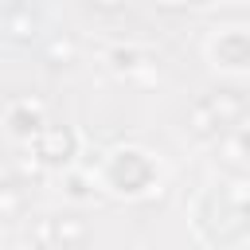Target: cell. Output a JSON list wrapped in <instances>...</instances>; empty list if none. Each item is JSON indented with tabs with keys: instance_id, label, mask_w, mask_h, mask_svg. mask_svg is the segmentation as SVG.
Instances as JSON below:
<instances>
[{
	"instance_id": "6da1fadb",
	"label": "cell",
	"mask_w": 250,
	"mask_h": 250,
	"mask_svg": "<svg viewBox=\"0 0 250 250\" xmlns=\"http://www.w3.org/2000/svg\"><path fill=\"white\" fill-rule=\"evenodd\" d=\"M156 180V164L141 148H113L102 164V184L117 195H145Z\"/></svg>"
},
{
	"instance_id": "7a4b0ae2",
	"label": "cell",
	"mask_w": 250,
	"mask_h": 250,
	"mask_svg": "<svg viewBox=\"0 0 250 250\" xmlns=\"http://www.w3.org/2000/svg\"><path fill=\"white\" fill-rule=\"evenodd\" d=\"M207 55L223 70H250V31L246 27H219L207 43Z\"/></svg>"
},
{
	"instance_id": "3957f363",
	"label": "cell",
	"mask_w": 250,
	"mask_h": 250,
	"mask_svg": "<svg viewBox=\"0 0 250 250\" xmlns=\"http://www.w3.org/2000/svg\"><path fill=\"white\" fill-rule=\"evenodd\" d=\"M35 156L47 164V168H66L74 156H78V141L70 129L62 125H43L35 133Z\"/></svg>"
},
{
	"instance_id": "277c9868",
	"label": "cell",
	"mask_w": 250,
	"mask_h": 250,
	"mask_svg": "<svg viewBox=\"0 0 250 250\" xmlns=\"http://www.w3.org/2000/svg\"><path fill=\"white\" fill-rule=\"evenodd\" d=\"M4 125H8V133L23 137V141H35V133L47 125V121H43V105H39L35 98H16V102H8V109H4Z\"/></svg>"
},
{
	"instance_id": "5b68a950",
	"label": "cell",
	"mask_w": 250,
	"mask_h": 250,
	"mask_svg": "<svg viewBox=\"0 0 250 250\" xmlns=\"http://www.w3.org/2000/svg\"><path fill=\"white\" fill-rule=\"evenodd\" d=\"M109 66L117 74H125L129 82H141V74H152L156 70V59H152V51L129 43V47H113L109 51Z\"/></svg>"
},
{
	"instance_id": "8992f818",
	"label": "cell",
	"mask_w": 250,
	"mask_h": 250,
	"mask_svg": "<svg viewBox=\"0 0 250 250\" xmlns=\"http://www.w3.org/2000/svg\"><path fill=\"white\" fill-rule=\"evenodd\" d=\"M203 105H207V113L215 117V125H219V129L238 125V121H242V113H246V98H242L238 90H215V94H207V98H203Z\"/></svg>"
},
{
	"instance_id": "52a82bcc",
	"label": "cell",
	"mask_w": 250,
	"mask_h": 250,
	"mask_svg": "<svg viewBox=\"0 0 250 250\" xmlns=\"http://www.w3.org/2000/svg\"><path fill=\"white\" fill-rule=\"evenodd\" d=\"M51 234H55V246H62V250H74V246H82L86 242V219H78V215H59V219H51Z\"/></svg>"
},
{
	"instance_id": "ba28073f",
	"label": "cell",
	"mask_w": 250,
	"mask_h": 250,
	"mask_svg": "<svg viewBox=\"0 0 250 250\" xmlns=\"http://www.w3.org/2000/svg\"><path fill=\"white\" fill-rule=\"evenodd\" d=\"M4 27H8V39H16V43H31L35 31H39V20H35L27 8H20V12H8V16H4Z\"/></svg>"
},
{
	"instance_id": "9c48e42d",
	"label": "cell",
	"mask_w": 250,
	"mask_h": 250,
	"mask_svg": "<svg viewBox=\"0 0 250 250\" xmlns=\"http://www.w3.org/2000/svg\"><path fill=\"white\" fill-rule=\"evenodd\" d=\"M23 211H27V195H23V188H20V184H0V223L20 219Z\"/></svg>"
},
{
	"instance_id": "30bf717a",
	"label": "cell",
	"mask_w": 250,
	"mask_h": 250,
	"mask_svg": "<svg viewBox=\"0 0 250 250\" xmlns=\"http://www.w3.org/2000/svg\"><path fill=\"white\" fill-rule=\"evenodd\" d=\"M74 55H78V43H74V35H66V31L55 35L51 47H47V62H51V66H70Z\"/></svg>"
},
{
	"instance_id": "8fae6325",
	"label": "cell",
	"mask_w": 250,
	"mask_h": 250,
	"mask_svg": "<svg viewBox=\"0 0 250 250\" xmlns=\"http://www.w3.org/2000/svg\"><path fill=\"white\" fill-rule=\"evenodd\" d=\"M227 152H230L234 160H250V121L234 129V137L227 141Z\"/></svg>"
},
{
	"instance_id": "7c38bea8",
	"label": "cell",
	"mask_w": 250,
	"mask_h": 250,
	"mask_svg": "<svg viewBox=\"0 0 250 250\" xmlns=\"http://www.w3.org/2000/svg\"><path fill=\"white\" fill-rule=\"evenodd\" d=\"M47 246H55V234H51V219L39 215L31 223V250H47Z\"/></svg>"
},
{
	"instance_id": "4fadbf2b",
	"label": "cell",
	"mask_w": 250,
	"mask_h": 250,
	"mask_svg": "<svg viewBox=\"0 0 250 250\" xmlns=\"http://www.w3.org/2000/svg\"><path fill=\"white\" fill-rule=\"evenodd\" d=\"M86 184H90V180H86L82 172H66V195H70V199H90L94 191H86Z\"/></svg>"
},
{
	"instance_id": "5bb4252c",
	"label": "cell",
	"mask_w": 250,
	"mask_h": 250,
	"mask_svg": "<svg viewBox=\"0 0 250 250\" xmlns=\"http://www.w3.org/2000/svg\"><path fill=\"white\" fill-rule=\"evenodd\" d=\"M90 4H94L98 12H121V8L129 4V0H90Z\"/></svg>"
},
{
	"instance_id": "9a60e30c",
	"label": "cell",
	"mask_w": 250,
	"mask_h": 250,
	"mask_svg": "<svg viewBox=\"0 0 250 250\" xmlns=\"http://www.w3.org/2000/svg\"><path fill=\"white\" fill-rule=\"evenodd\" d=\"M20 8H23V0H0V12H4V16H8V12H20Z\"/></svg>"
},
{
	"instance_id": "2e32d148",
	"label": "cell",
	"mask_w": 250,
	"mask_h": 250,
	"mask_svg": "<svg viewBox=\"0 0 250 250\" xmlns=\"http://www.w3.org/2000/svg\"><path fill=\"white\" fill-rule=\"evenodd\" d=\"M188 4H211V0H188Z\"/></svg>"
},
{
	"instance_id": "e0dca14e",
	"label": "cell",
	"mask_w": 250,
	"mask_h": 250,
	"mask_svg": "<svg viewBox=\"0 0 250 250\" xmlns=\"http://www.w3.org/2000/svg\"><path fill=\"white\" fill-rule=\"evenodd\" d=\"M0 168H4V152H0Z\"/></svg>"
}]
</instances>
